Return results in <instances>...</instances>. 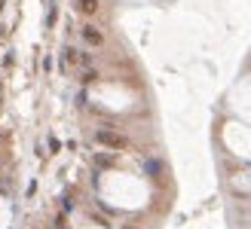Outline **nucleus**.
Returning <instances> with one entry per match:
<instances>
[{
    "instance_id": "obj_1",
    "label": "nucleus",
    "mask_w": 251,
    "mask_h": 229,
    "mask_svg": "<svg viewBox=\"0 0 251 229\" xmlns=\"http://www.w3.org/2000/svg\"><path fill=\"white\" fill-rule=\"evenodd\" d=\"M95 137H98V144H107V147H126V137L110 135V132H98Z\"/></svg>"
},
{
    "instance_id": "obj_2",
    "label": "nucleus",
    "mask_w": 251,
    "mask_h": 229,
    "mask_svg": "<svg viewBox=\"0 0 251 229\" xmlns=\"http://www.w3.org/2000/svg\"><path fill=\"white\" fill-rule=\"evenodd\" d=\"M83 40H86V43H92V46H101V34L92 31V28H83Z\"/></svg>"
},
{
    "instance_id": "obj_3",
    "label": "nucleus",
    "mask_w": 251,
    "mask_h": 229,
    "mask_svg": "<svg viewBox=\"0 0 251 229\" xmlns=\"http://www.w3.org/2000/svg\"><path fill=\"white\" fill-rule=\"evenodd\" d=\"M80 9L83 12H92L95 9V0H80Z\"/></svg>"
}]
</instances>
